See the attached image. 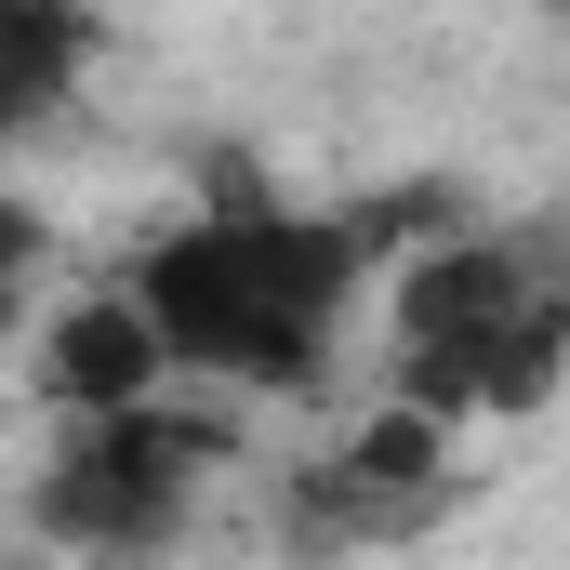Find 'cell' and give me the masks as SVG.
I'll return each instance as SVG.
<instances>
[{
  "label": "cell",
  "instance_id": "7",
  "mask_svg": "<svg viewBox=\"0 0 570 570\" xmlns=\"http://www.w3.org/2000/svg\"><path fill=\"white\" fill-rule=\"evenodd\" d=\"M544 13H570V0H544Z\"/></svg>",
  "mask_w": 570,
  "mask_h": 570
},
{
  "label": "cell",
  "instance_id": "4",
  "mask_svg": "<svg viewBox=\"0 0 570 570\" xmlns=\"http://www.w3.org/2000/svg\"><path fill=\"white\" fill-rule=\"evenodd\" d=\"M464 491H385V478H358L345 451H318V464H292V504H279V544L292 558H358V544H412L438 531Z\"/></svg>",
  "mask_w": 570,
  "mask_h": 570
},
{
  "label": "cell",
  "instance_id": "6",
  "mask_svg": "<svg viewBox=\"0 0 570 570\" xmlns=\"http://www.w3.org/2000/svg\"><path fill=\"white\" fill-rule=\"evenodd\" d=\"M40 266H53V226H40L27 199H0V345H13V318H27Z\"/></svg>",
  "mask_w": 570,
  "mask_h": 570
},
{
  "label": "cell",
  "instance_id": "2",
  "mask_svg": "<svg viewBox=\"0 0 570 570\" xmlns=\"http://www.w3.org/2000/svg\"><path fill=\"white\" fill-rule=\"evenodd\" d=\"M159 318V345H173V372H199V385H253V399H305L318 372H332V345L318 332H292L266 292L239 279V253L186 213L173 239H146L134 253V279H120Z\"/></svg>",
  "mask_w": 570,
  "mask_h": 570
},
{
  "label": "cell",
  "instance_id": "5",
  "mask_svg": "<svg viewBox=\"0 0 570 570\" xmlns=\"http://www.w3.org/2000/svg\"><path fill=\"white\" fill-rule=\"evenodd\" d=\"M94 53H107V13L94 0H0V146L27 134V120H53Z\"/></svg>",
  "mask_w": 570,
  "mask_h": 570
},
{
  "label": "cell",
  "instance_id": "3",
  "mask_svg": "<svg viewBox=\"0 0 570 570\" xmlns=\"http://www.w3.org/2000/svg\"><path fill=\"white\" fill-rule=\"evenodd\" d=\"M27 385H40L67 425H107V412H146V399L173 385V345H159V318H146L134 292H80V305L40 332Z\"/></svg>",
  "mask_w": 570,
  "mask_h": 570
},
{
  "label": "cell",
  "instance_id": "1",
  "mask_svg": "<svg viewBox=\"0 0 570 570\" xmlns=\"http://www.w3.org/2000/svg\"><path fill=\"white\" fill-rule=\"evenodd\" d=\"M213 464H239V438L213 425V412L146 399V412H107V425L53 438L27 518H40V544H67V558H159V544L186 531V504L213 491Z\"/></svg>",
  "mask_w": 570,
  "mask_h": 570
}]
</instances>
